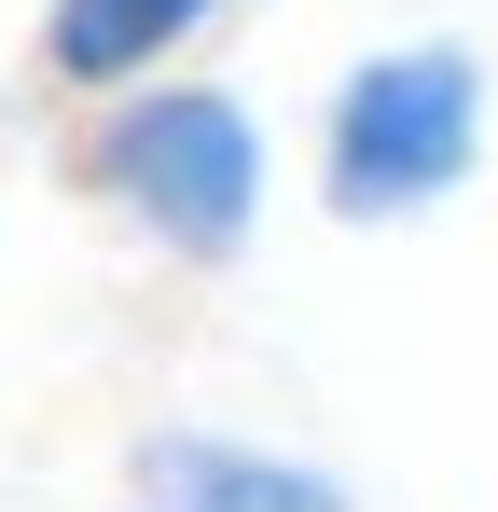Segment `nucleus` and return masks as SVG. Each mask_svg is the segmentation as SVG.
<instances>
[{"instance_id":"obj_2","label":"nucleus","mask_w":498,"mask_h":512,"mask_svg":"<svg viewBox=\"0 0 498 512\" xmlns=\"http://www.w3.org/2000/svg\"><path fill=\"white\" fill-rule=\"evenodd\" d=\"M485 56L471 42H374L346 56V84L319 97V208L346 236H388V222H429L485 180Z\"/></svg>"},{"instance_id":"obj_1","label":"nucleus","mask_w":498,"mask_h":512,"mask_svg":"<svg viewBox=\"0 0 498 512\" xmlns=\"http://www.w3.org/2000/svg\"><path fill=\"white\" fill-rule=\"evenodd\" d=\"M56 167H70V194L111 236H139L180 277L249 263L263 250V208H277V139L208 70H153V84H125V97H83L70 139H56Z\"/></svg>"},{"instance_id":"obj_3","label":"nucleus","mask_w":498,"mask_h":512,"mask_svg":"<svg viewBox=\"0 0 498 512\" xmlns=\"http://www.w3.org/2000/svg\"><path fill=\"white\" fill-rule=\"evenodd\" d=\"M111 512H360V485L305 443H249L208 416H153L111 457Z\"/></svg>"},{"instance_id":"obj_4","label":"nucleus","mask_w":498,"mask_h":512,"mask_svg":"<svg viewBox=\"0 0 498 512\" xmlns=\"http://www.w3.org/2000/svg\"><path fill=\"white\" fill-rule=\"evenodd\" d=\"M249 0H42V28H28V84L83 111V97H125L153 84V70H194V42L208 28H236Z\"/></svg>"}]
</instances>
